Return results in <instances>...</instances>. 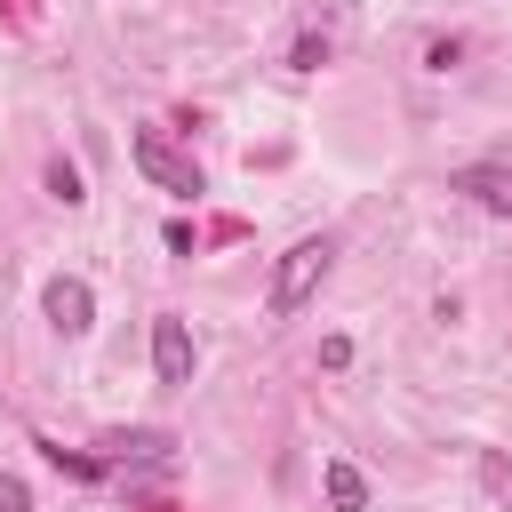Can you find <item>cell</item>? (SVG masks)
<instances>
[{
    "label": "cell",
    "instance_id": "obj_1",
    "mask_svg": "<svg viewBox=\"0 0 512 512\" xmlns=\"http://www.w3.org/2000/svg\"><path fill=\"white\" fill-rule=\"evenodd\" d=\"M328 256H336V248H328L320 232H312V240H296V248H288V256L272 264V288H264V312H272V320H288V312H296V304H304V296H312V288L328 280Z\"/></svg>",
    "mask_w": 512,
    "mask_h": 512
},
{
    "label": "cell",
    "instance_id": "obj_2",
    "mask_svg": "<svg viewBox=\"0 0 512 512\" xmlns=\"http://www.w3.org/2000/svg\"><path fill=\"white\" fill-rule=\"evenodd\" d=\"M128 160H136V168H144V176H152L160 192H176V200H192V192H200V168H192V160H184L176 144H160L152 128H144V136L128 144Z\"/></svg>",
    "mask_w": 512,
    "mask_h": 512
},
{
    "label": "cell",
    "instance_id": "obj_3",
    "mask_svg": "<svg viewBox=\"0 0 512 512\" xmlns=\"http://www.w3.org/2000/svg\"><path fill=\"white\" fill-rule=\"evenodd\" d=\"M40 312H48V328H64V336H80V328L96 320V296H88V280H72V272H56V280L40 288Z\"/></svg>",
    "mask_w": 512,
    "mask_h": 512
},
{
    "label": "cell",
    "instance_id": "obj_4",
    "mask_svg": "<svg viewBox=\"0 0 512 512\" xmlns=\"http://www.w3.org/2000/svg\"><path fill=\"white\" fill-rule=\"evenodd\" d=\"M152 368H160V384H192V328L176 312L152 320Z\"/></svg>",
    "mask_w": 512,
    "mask_h": 512
},
{
    "label": "cell",
    "instance_id": "obj_5",
    "mask_svg": "<svg viewBox=\"0 0 512 512\" xmlns=\"http://www.w3.org/2000/svg\"><path fill=\"white\" fill-rule=\"evenodd\" d=\"M456 192H472L488 216H512V168H504V160H472V168H456Z\"/></svg>",
    "mask_w": 512,
    "mask_h": 512
},
{
    "label": "cell",
    "instance_id": "obj_6",
    "mask_svg": "<svg viewBox=\"0 0 512 512\" xmlns=\"http://www.w3.org/2000/svg\"><path fill=\"white\" fill-rule=\"evenodd\" d=\"M320 488H328V512H368V480H360V464L328 456V464H320Z\"/></svg>",
    "mask_w": 512,
    "mask_h": 512
},
{
    "label": "cell",
    "instance_id": "obj_7",
    "mask_svg": "<svg viewBox=\"0 0 512 512\" xmlns=\"http://www.w3.org/2000/svg\"><path fill=\"white\" fill-rule=\"evenodd\" d=\"M104 448H112V456H120V464H128V456H168V448H176V440H168V432H112V440H104Z\"/></svg>",
    "mask_w": 512,
    "mask_h": 512
},
{
    "label": "cell",
    "instance_id": "obj_8",
    "mask_svg": "<svg viewBox=\"0 0 512 512\" xmlns=\"http://www.w3.org/2000/svg\"><path fill=\"white\" fill-rule=\"evenodd\" d=\"M328 56H336V48H328V32H304V40L288 48V72H320Z\"/></svg>",
    "mask_w": 512,
    "mask_h": 512
},
{
    "label": "cell",
    "instance_id": "obj_9",
    "mask_svg": "<svg viewBox=\"0 0 512 512\" xmlns=\"http://www.w3.org/2000/svg\"><path fill=\"white\" fill-rule=\"evenodd\" d=\"M48 192H56L64 208H80V200H88V184H80V168H72V160H48Z\"/></svg>",
    "mask_w": 512,
    "mask_h": 512
},
{
    "label": "cell",
    "instance_id": "obj_10",
    "mask_svg": "<svg viewBox=\"0 0 512 512\" xmlns=\"http://www.w3.org/2000/svg\"><path fill=\"white\" fill-rule=\"evenodd\" d=\"M456 64H464V40H432L424 48V72H456Z\"/></svg>",
    "mask_w": 512,
    "mask_h": 512
},
{
    "label": "cell",
    "instance_id": "obj_11",
    "mask_svg": "<svg viewBox=\"0 0 512 512\" xmlns=\"http://www.w3.org/2000/svg\"><path fill=\"white\" fill-rule=\"evenodd\" d=\"M0 512H32V488L16 472H0Z\"/></svg>",
    "mask_w": 512,
    "mask_h": 512
},
{
    "label": "cell",
    "instance_id": "obj_12",
    "mask_svg": "<svg viewBox=\"0 0 512 512\" xmlns=\"http://www.w3.org/2000/svg\"><path fill=\"white\" fill-rule=\"evenodd\" d=\"M352 360V336H320V368H344Z\"/></svg>",
    "mask_w": 512,
    "mask_h": 512
}]
</instances>
